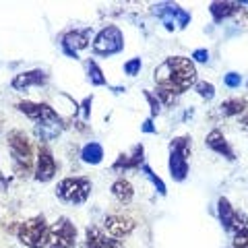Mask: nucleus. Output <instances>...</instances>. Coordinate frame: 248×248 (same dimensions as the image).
<instances>
[{
    "label": "nucleus",
    "mask_w": 248,
    "mask_h": 248,
    "mask_svg": "<svg viewBox=\"0 0 248 248\" xmlns=\"http://www.w3.org/2000/svg\"><path fill=\"white\" fill-rule=\"evenodd\" d=\"M87 71H89V81H91V85H95V87H104V85L108 83L106 77H104V73H102V68L97 66L95 60H89V62H87Z\"/></svg>",
    "instance_id": "obj_23"
},
{
    "label": "nucleus",
    "mask_w": 248,
    "mask_h": 248,
    "mask_svg": "<svg viewBox=\"0 0 248 248\" xmlns=\"http://www.w3.org/2000/svg\"><path fill=\"white\" fill-rule=\"evenodd\" d=\"M143 159H145V147L139 143L133 147L130 153H120L118 159L112 164L114 172H128V170H141L143 166Z\"/></svg>",
    "instance_id": "obj_14"
},
{
    "label": "nucleus",
    "mask_w": 248,
    "mask_h": 248,
    "mask_svg": "<svg viewBox=\"0 0 248 248\" xmlns=\"http://www.w3.org/2000/svg\"><path fill=\"white\" fill-rule=\"evenodd\" d=\"M141 68H143L141 58H130L124 62V75H128V77H137L141 73Z\"/></svg>",
    "instance_id": "obj_26"
},
{
    "label": "nucleus",
    "mask_w": 248,
    "mask_h": 248,
    "mask_svg": "<svg viewBox=\"0 0 248 248\" xmlns=\"http://www.w3.org/2000/svg\"><path fill=\"white\" fill-rule=\"evenodd\" d=\"M91 104H93V95H87L81 102V114H83V120L89 118V112H91Z\"/></svg>",
    "instance_id": "obj_31"
},
{
    "label": "nucleus",
    "mask_w": 248,
    "mask_h": 248,
    "mask_svg": "<svg viewBox=\"0 0 248 248\" xmlns=\"http://www.w3.org/2000/svg\"><path fill=\"white\" fill-rule=\"evenodd\" d=\"M48 83V73L42 68H33V71H25L15 75V79L11 81V87L15 91H27L31 87H42Z\"/></svg>",
    "instance_id": "obj_13"
},
{
    "label": "nucleus",
    "mask_w": 248,
    "mask_h": 248,
    "mask_svg": "<svg viewBox=\"0 0 248 248\" xmlns=\"http://www.w3.org/2000/svg\"><path fill=\"white\" fill-rule=\"evenodd\" d=\"M223 83H226V87H230V89H238L240 85H242V77L238 73H228L223 77Z\"/></svg>",
    "instance_id": "obj_29"
},
{
    "label": "nucleus",
    "mask_w": 248,
    "mask_h": 248,
    "mask_svg": "<svg viewBox=\"0 0 248 248\" xmlns=\"http://www.w3.org/2000/svg\"><path fill=\"white\" fill-rule=\"evenodd\" d=\"M190 60L192 62H209V50H205V48L195 50L192 52V56H190Z\"/></svg>",
    "instance_id": "obj_30"
},
{
    "label": "nucleus",
    "mask_w": 248,
    "mask_h": 248,
    "mask_svg": "<svg viewBox=\"0 0 248 248\" xmlns=\"http://www.w3.org/2000/svg\"><path fill=\"white\" fill-rule=\"evenodd\" d=\"M155 97H157L164 106H174V104H176V99H178V95H176L174 91L164 89V87H155Z\"/></svg>",
    "instance_id": "obj_25"
},
{
    "label": "nucleus",
    "mask_w": 248,
    "mask_h": 248,
    "mask_svg": "<svg viewBox=\"0 0 248 248\" xmlns=\"http://www.w3.org/2000/svg\"><path fill=\"white\" fill-rule=\"evenodd\" d=\"M85 244H87V248H124L122 240L110 238L104 230L95 226H89L85 230Z\"/></svg>",
    "instance_id": "obj_15"
},
{
    "label": "nucleus",
    "mask_w": 248,
    "mask_h": 248,
    "mask_svg": "<svg viewBox=\"0 0 248 248\" xmlns=\"http://www.w3.org/2000/svg\"><path fill=\"white\" fill-rule=\"evenodd\" d=\"M244 112H246V102L240 97L226 99V102H221V106H219L221 116H242Z\"/></svg>",
    "instance_id": "obj_21"
},
{
    "label": "nucleus",
    "mask_w": 248,
    "mask_h": 248,
    "mask_svg": "<svg viewBox=\"0 0 248 248\" xmlns=\"http://www.w3.org/2000/svg\"><path fill=\"white\" fill-rule=\"evenodd\" d=\"M56 159H54L52 151L46 145H40L35 155V180L37 182H50L54 176H56Z\"/></svg>",
    "instance_id": "obj_12"
},
{
    "label": "nucleus",
    "mask_w": 248,
    "mask_h": 248,
    "mask_svg": "<svg viewBox=\"0 0 248 248\" xmlns=\"http://www.w3.org/2000/svg\"><path fill=\"white\" fill-rule=\"evenodd\" d=\"M77 244V228L68 217H58L50 226L48 248H75Z\"/></svg>",
    "instance_id": "obj_7"
},
{
    "label": "nucleus",
    "mask_w": 248,
    "mask_h": 248,
    "mask_svg": "<svg viewBox=\"0 0 248 248\" xmlns=\"http://www.w3.org/2000/svg\"><path fill=\"white\" fill-rule=\"evenodd\" d=\"M81 159L85 161V164H89V166H97V164H102L104 161V147L99 145L97 141H91L87 143L81 149Z\"/></svg>",
    "instance_id": "obj_20"
},
{
    "label": "nucleus",
    "mask_w": 248,
    "mask_h": 248,
    "mask_svg": "<svg viewBox=\"0 0 248 248\" xmlns=\"http://www.w3.org/2000/svg\"><path fill=\"white\" fill-rule=\"evenodd\" d=\"M217 213H219V221H221V226L226 232L236 234V232L246 228V217L240 215L226 197H221L219 201H217Z\"/></svg>",
    "instance_id": "obj_10"
},
{
    "label": "nucleus",
    "mask_w": 248,
    "mask_h": 248,
    "mask_svg": "<svg viewBox=\"0 0 248 248\" xmlns=\"http://www.w3.org/2000/svg\"><path fill=\"white\" fill-rule=\"evenodd\" d=\"M93 184L89 178L85 176H71L60 180L56 186V197L62 201V203L68 205H83L87 203V199L91 197Z\"/></svg>",
    "instance_id": "obj_4"
},
{
    "label": "nucleus",
    "mask_w": 248,
    "mask_h": 248,
    "mask_svg": "<svg viewBox=\"0 0 248 248\" xmlns=\"http://www.w3.org/2000/svg\"><path fill=\"white\" fill-rule=\"evenodd\" d=\"M62 128H64L62 122H37L33 126V135L37 137L40 143H50L56 137H60Z\"/></svg>",
    "instance_id": "obj_17"
},
{
    "label": "nucleus",
    "mask_w": 248,
    "mask_h": 248,
    "mask_svg": "<svg viewBox=\"0 0 248 248\" xmlns=\"http://www.w3.org/2000/svg\"><path fill=\"white\" fill-rule=\"evenodd\" d=\"M141 172L145 174V178H147V180H149V182L155 186V190H157L161 197H166V195H168V188H166L164 180H161V178H159L157 174H155V172H153V170H151L149 166H147V164H143V166H141Z\"/></svg>",
    "instance_id": "obj_22"
},
{
    "label": "nucleus",
    "mask_w": 248,
    "mask_h": 248,
    "mask_svg": "<svg viewBox=\"0 0 248 248\" xmlns=\"http://www.w3.org/2000/svg\"><path fill=\"white\" fill-rule=\"evenodd\" d=\"M93 54H97V56H114V54H118L124 50V35L120 27L116 25H106L99 33L93 37Z\"/></svg>",
    "instance_id": "obj_6"
},
{
    "label": "nucleus",
    "mask_w": 248,
    "mask_h": 248,
    "mask_svg": "<svg viewBox=\"0 0 248 248\" xmlns=\"http://www.w3.org/2000/svg\"><path fill=\"white\" fill-rule=\"evenodd\" d=\"M0 133H2V128H0Z\"/></svg>",
    "instance_id": "obj_37"
},
{
    "label": "nucleus",
    "mask_w": 248,
    "mask_h": 248,
    "mask_svg": "<svg viewBox=\"0 0 248 248\" xmlns=\"http://www.w3.org/2000/svg\"><path fill=\"white\" fill-rule=\"evenodd\" d=\"M195 91L199 93V97H203L205 102H211L215 97V85L207 83V81H197L195 83Z\"/></svg>",
    "instance_id": "obj_24"
},
{
    "label": "nucleus",
    "mask_w": 248,
    "mask_h": 248,
    "mask_svg": "<svg viewBox=\"0 0 248 248\" xmlns=\"http://www.w3.org/2000/svg\"><path fill=\"white\" fill-rule=\"evenodd\" d=\"M141 130L143 133H147V135H153L155 133V126H153V120L151 118H147L143 124H141Z\"/></svg>",
    "instance_id": "obj_33"
},
{
    "label": "nucleus",
    "mask_w": 248,
    "mask_h": 248,
    "mask_svg": "<svg viewBox=\"0 0 248 248\" xmlns=\"http://www.w3.org/2000/svg\"><path fill=\"white\" fill-rule=\"evenodd\" d=\"M137 223L130 219L126 215H118V213H112V215H106L104 217V232L110 238H116V240H122L130 236L135 232Z\"/></svg>",
    "instance_id": "obj_11"
},
{
    "label": "nucleus",
    "mask_w": 248,
    "mask_h": 248,
    "mask_svg": "<svg viewBox=\"0 0 248 248\" xmlns=\"http://www.w3.org/2000/svg\"><path fill=\"white\" fill-rule=\"evenodd\" d=\"M205 145H207L211 151H215L217 155H221V157H226V159H230V161H234V159H236V153H234V149H232V147H230L228 139L223 137L221 130L213 128L211 133L207 135V139H205Z\"/></svg>",
    "instance_id": "obj_16"
},
{
    "label": "nucleus",
    "mask_w": 248,
    "mask_h": 248,
    "mask_svg": "<svg viewBox=\"0 0 248 248\" xmlns=\"http://www.w3.org/2000/svg\"><path fill=\"white\" fill-rule=\"evenodd\" d=\"M9 151L13 157V166L19 174H27L33 166V147L29 137L23 130H11L9 133Z\"/></svg>",
    "instance_id": "obj_5"
},
{
    "label": "nucleus",
    "mask_w": 248,
    "mask_h": 248,
    "mask_svg": "<svg viewBox=\"0 0 248 248\" xmlns=\"http://www.w3.org/2000/svg\"><path fill=\"white\" fill-rule=\"evenodd\" d=\"M6 188H9V180L0 174V190H6Z\"/></svg>",
    "instance_id": "obj_34"
},
{
    "label": "nucleus",
    "mask_w": 248,
    "mask_h": 248,
    "mask_svg": "<svg viewBox=\"0 0 248 248\" xmlns=\"http://www.w3.org/2000/svg\"><path fill=\"white\" fill-rule=\"evenodd\" d=\"M234 248H248V228L234 234Z\"/></svg>",
    "instance_id": "obj_28"
},
{
    "label": "nucleus",
    "mask_w": 248,
    "mask_h": 248,
    "mask_svg": "<svg viewBox=\"0 0 248 248\" xmlns=\"http://www.w3.org/2000/svg\"><path fill=\"white\" fill-rule=\"evenodd\" d=\"M153 81L157 87L174 91L178 97L197 83V66L186 56H170L161 64L155 66Z\"/></svg>",
    "instance_id": "obj_1"
},
{
    "label": "nucleus",
    "mask_w": 248,
    "mask_h": 248,
    "mask_svg": "<svg viewBox=\"0 0 248 248\" xmlns=\"http://www.w3.org/2000/svg\"><path fill=\"white\" fill-rule=\"evenodd\" d=\"M91 35H93V29L91 27H85V29H73V31H66L60 40L62 46V52L71 58H79V52L89 48V42H91Z\"/></svg>",
    "instance_id": "obj_8"
},
{
    "label": "nucleus",
    "mask_w": 248,
    "mask_h": 248,
    "mask_svg": "<svg viewBox=\"0 0 248 248\" xmlns=\"http://www.w3.org/2000/svg\"><path fill=\"white\" fill-rule=\"evenodd\" d=\"M188 23H190V13H186V11L182 9V13H180V17H178V23H176V25L180 27V29H184L186 25H188Z\"/></svg>",
    "instance_id": "obj_32"
},
{
    "label": "nucleus",
    "mask_w": 248,
    "mask_h": 248,
    "mask_svg": "<svg viewBox=\"0 0 248 248\" xmlns=\"http://www.w3.org/2000/svg\"><path fill=\"white\" fill-rule=\"evenodd\" d=\"M246 87H248V81H246Z\"/></svg>",
    "instance_id": "obj_36"
},
{
    "label": "nucleus",
    "mask_w": 248,
    "mask_h": 248,
    "mask_svg": "<svg viewBox=\"0 0 248 248\" xmlns=\"http://www.w3.org/2000/svg\"><path fill=\"white\" fill-rule=\"evenodd\" d=\"M17 110L21 114H25L27 118H31L35 124L37 122H62L60 114L48 104H35V102H27L25 99V102L17 104Z\"/></svg>",
    "instance_id": "obj_9"
},
{
    "label": "nucleus",
    "mask_w": 248,
    "mask_h": 248,
    "mask_svg": "<svg viewBox=\"0 0 248 248\" xmlns=\"http://www.w3.org/2000/svg\"><path fill=\"white\" fill-rule=\"evenodd\" d=\"M240 124H242V126L248 130V112H244L242 116H240Z\"/></svg>",
    "instance_id": "obj_35"
},
{
    "label": "nucleus",
    "mask_w": 248,
    "mask_h": 248,
    "mask_svg": "<svg viewBox=\"0 0 248 248\" xmlns=\"http://www.w3.org/2000/svg\"><path fill=\"white\" fill-rule=\"evenodd\" d=\"M240 9H242L240 2H211L209 4V13H211L215 23H221L223 19H230L232 15H236Z\"/></svg>",
    "instance_id": "obj_19"
},
{
    "label": "nucleus",
    "mask_w": 248,
    "mask_h": 248,
    "mask_svg": "<svg viewBox=\"0 0 248 248\" xmlns=\"http://www.w3.org/2000/svg\"><path fill=\"white\" fill-rule=\"evenodd\" d=\"M110 190H112V197L118 201L120 205H128V203H133V199H135V186L130 184L126 178H118V180H114Z\"/></svg>",
    "instance_id": "obj_18"
},
{
    "label": "nucleus",
    "mask_w": 248,
    "mask_h": 248,
    "mask_svg": "<svg viewBox=\"0 0 248 248\" xmlns=\"http://www.w3.org/2000/svg\"><path fill=\"white\" fill-rule=\"evenodd\" d=\"M19 242L27 248H48V240H50V226L46 221L44 215H35L29 219L21 221L15 228Z\"/></svg>",
    "instance_id": "obj_2"
},
{
    "label": "nucleus",
    "mask_w": 248,
    "mask_h": 248,
    "mask_svg": "<svg viewBox=\"0 0 248 248\" xmlns=\"http://www.w3.org/2000/svg\"><path fill=\"white\" fill-rule=\"evenodd\" d=\"M192 151V139L188 135L176 137L170 141V176L176 182H184L188 176V157Z\"/></svg>",
    "instance_id": "obj_3"
},
{
    "label": "nucleus",
    "mask_w": 248,
    "mask_h": 248,
    "mask_svg": "<svg viewBox=\"0 0 248 248\" xmlns=\"http://www.w3.org/2000/svg\"><path fill=\"white\" fill-rule=\"evenodd\" d=\"M143 97L147 99V104H149V108H151V116H157L161 112V102L155 97V93L143 89Z\"/></svg>",
    "instance_id": "obj_27"
}]
</instances>
